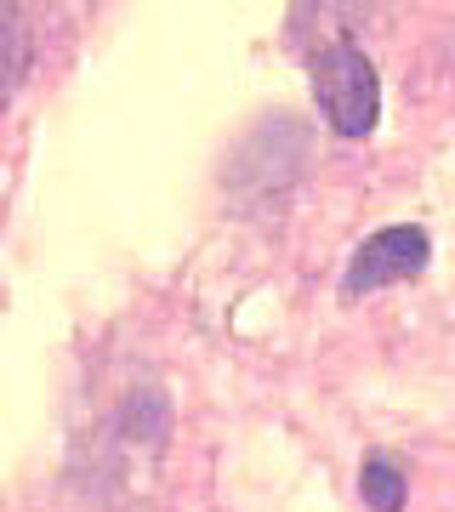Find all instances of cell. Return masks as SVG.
I'll list each match as a JSON object with an SVG mask.
<instances>
[{"label":"cell","mask_w":455,"mask_h":512,"mask_svg":"<svg viewBox=\"0 0 455 512\" xmlns=\"http://www.w3.org/2000/svg\"><path fill=\"white\" fill-rule=\"evenodd\" d=\"M308 86L319 97L325 120L342 137H370L376 114H382V80L376 63L353 35H325L319 52H308Z\"/></svg>","instance_id":"1"},{"label":"cell","mask_w":455,"mask_h":512,"mask_svg":"<svg viewBox=\"0 0 455 512\" xmlns=\"http://www.w3.org/2000/svg\"><path fill=\"white\" fill-rule=\"evenodd\" d=\"M427 256H433L427 228H416V222L376 228V234L353 251V262H347L342 296H370V291H382V285H399V279H410V274L427 268Z\"/></svg>","instance_id":"2"},{"label":"cell","mask_w":455,"mask_h":512,"mask_svg":"<svg viewBox=\"0 0 455 512\" xmlns=\"http://www.w3.org/2000/svg\"><path fill=\"white\" fill-rule=\"evenodd\" d=\"M23 69H29V23L18 6H0V103L18 92Z\"/></svg>","instance_id":"3"},{"label":"cell","mask_w":455,"mask_h":512,"mask_svg":"<svg viewBox=\"0 0 455 512\" xmlns=\"http://www.w3.org/2000/svg\"><path fill=\"white\" fill-rule=\"evenodd\" d=\"M359 490H364V501H370L376 512H399L404 495H410V484H404V473H399V461L393 456H370L364 461V473H359Z\"/></svg>","instance_id":"4"}]
</instances>
